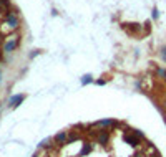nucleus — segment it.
Segmentation results:
<instances>
[{"label": "nucleus", "mask_w": 166, "mask_h": 157, "mask_svg": "<svg viewBox=\"0 0 166 157\" xmlns=\"http://www.w3.org/2000/svg\"><path fill=\"white\" fill-rule=\"evenodd\" d=\"M105 83H107L105 79H97V85H105Z\"/></svg>", "instance_id": "nucleus-12"}, {"label": "nucleus", "mask_w": 166, "mask_h": 157, "mask_svg": "<svg viewBox=\"0 0 166 157\" xmlns=\"http://www.w3.org/2000/svg\"><path fill=\"white\" fill-rule=\"evenodd\" d=\"M91 81H93V76L91 75H85L82 78V85H88V83H91Z\"/></svg>", "instance_id": "nucleus-9"}, {"label": "nucleus", "mask_w": 166, "mask_h": 157, "mask_svg": "<svg viewBox=\"0 0 166 157\" xmlns=\"http://www.w3.org/2000/svg\"><path fill=\"white\" fill-rule=\"evenodd\" d=\"M110 139H111L110 131H105V129L98 131V134H97V141H98V144H101V146H107L108 142H110Z\"/></svg>", "instance_id": "nucleus-6"}, {"label": "nucleus", "mask_w": 166, "mask_h": 157, "mask_svg": "<svg viewBox=\"0 0 166 157\" xmlns=\"http://www.w3.org/2000/svg\"><path fill=\"white\" fill-rule=\"evenodd\" d=\"M163 104H164V106H166V98H164V101H163Z\"/></svg>", "instance_id": "nucleus-14"}, {"label": "nucleus", "mask_w": 166, "mask_h": 157, "mask_svg": "<svg viewBox=\"0 0 166 157\" xmlns=\"http://www.w3.org/2000/svg\"><path fill=\"white\" fill-rule=\"evenodd\" d=\"M163 81H164V83H166V73H164V79H163Z\"/></svg>", "instance_id": "nucleus-15"}, {"label": "nucleus", "mask_w": 166, "mask_h": 157, "mask_svg": "<svg viewBox=\"0 0 166 157\" xmlns=\"http://www.w3.org/2000/svg\"><path fill=\"white\" fill-rule=\"evenodd\" d=\"M131 132H133V134L136 136V137H140L141 141H146V139H144V134H143V132H141V131H138V129H131Z\"/></svg>", "instance_id": "nucleus-10"}, {"label": "nucleus", "mask_w": 166, "mask_h": 157, "mask_svg": "<svg viewBox=\"0 0 166 157\" xmlns=\"http://www.w3.org/2000/svg\"><path fill=\"white\" fill-rule=\"evenodd\" d=\"M0 106H2V104H0Z\"/></svg>", "instance_id": "nucleus-17"}, {"label": "nucleus", "mask_w": 166, "mask_h": 157, "mask_svg": "<svg viewBox=\"0 0 166 157\" xmlns=\"http://www.w3.org/2000/svg\"><path fill=\"white\" fill-rule=\"evenodd\" d=\"M33 157H38V155H37V154H35V155H33Z\"/></svg>", "instance_id": "nucleus-16"}, {"label": "nucleus", "mask_w": 166, "mask_h": 157, "mask_svg": "<svg viewBox=\"0 0 166 157\" xmlns=\"http://www.w3.org/2000/svg\"><path fill=\"white\" fill-rule=\"evenodd\" d=\"M66 141H68V131H60L58 134L53 136V144L56 147H60V146H65Z\"/></svg>", "instance_id": "nucleus-4"}, {"label": "nucleus", "mask_w": 166, "mask_h": 157, "mask_svg": "<svg viewBox=\"0 0 166 157\" xmlns=\"http://www.w3.org/2000/svg\"><path fill=\"white\" fill-rule=\"evenodd\" d=\"M95 126H98L100 129H105V131H110V127H115L116 126V121L115 119H103V121L95 123Z\"/></svg>", "instance_id": "nucleus-7"}, {"label": "nucleus", "mask_w": 166, "mask_h": 157, "mask_svg": "<svg viewBox=\"0 0 166 157\" xmlns=\"http://www.w3.org/2000/svg\"><path fill=\"white\" fill-rule=\"evenodd\" d=\"M151 17H153V20H158V18H160V12H158V8H153Z\"/></svg>", "instance_id": "nucleus-11"}, {"label": "nucleus", "mask_w": 166, "mask_h": 157, "mask_svg": "<svg viewBox=\"0 0 166 157\" xmlns=\"http://www.w3.org/2000/svg\"><path fill=\"white\" fill-rule=\"evenodd\" d=\"M0 83H2V71H0Z\"/></svg>", "instance_id": "nucleus-13"}, {"label": "nucleus", "mask_w": 166, "mask_h": 157, "mask_svg": "<svg viewBox=\"0 0 166 157\" xmlns=\"http://www.w3.org/2000/svg\"><path fill=\"white\" fill-rule=\"evenodd\" d=\"M158 53H160L161 61H163V63H166V45H164V46H161V48H160V51H158Z\"/></svg>", "instance_id": "nucleus-8"}, {"label": "nucleus", "mask_w": 166, "mask_h": 157, "mask_svg": "<svg viewBox=\"0 0 166 157\" xmlns=\"http://www.w3.org/2000/svg\"><path fill=\"white\" fill-rule=\"evenodd\" d=\"M19 45H20V37H10L3 43V51L5 53H13L19 48Z\"/></svg>", "instance_id": "nucleus-2"}, {"label": "nucleus", "mask_w": 166, "mask_h": 157, "mask_svg": "<svg viewBox=\"0 0 166 157\" xmlns=\"http://www.w3.org/2000/svg\"><path fill=\"white\" fill-rule=\"evenodd\" d=\"M5 25L12 30H17L20 27V17H19V12H17V10L8 12L5 15Z\"/></svg>", "instance_id": "nucleus-1"}, {"label": "nucleus", "mask_w": 166, "mask_h": 157, "mask_svg": "<svg viewBox=\"0 0 166 157\" xmlns=\"http://www.w3.org/2000/svg\"><path fill=\"white\" fill-rule=\"evenodd\" d=\"M123 141H125L126 144H130L131 147H138V146L141 144V139H140V137H136V136L133 134L131 129L128 131V134L125 132V136H123Z\"/></svg>", "instance_id": "nucleus-3"}, {"label": "nucleus", "mask_w": 166, "mask_h": 157, "mask_svg": "<svg viewBox=\"0 0 166 157\" xmlns=\"http://www.w3.org/2000/svg\"><path fill=\"white\" fill-rule=\"evenodd\" d=\"M23 99H25V94H13V96H10L8 98V107H12V109L19 107L23 103Z\"/></svg>", "instance_id": "nucleus-5"}]
</instances>
